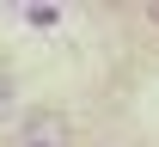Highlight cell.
Segmentation results:
<instances>
[{
	"label": "cell",
	"mask_w": 159,
	"mask_h": 147,
	"mask_svg": "<svg viewBox=\"0 0 159 147\" xmlns=\"http://www.w3.org/2000/svg\"><path fill=\"white\" fill-rule=\"evenodd\" d=\"M19 141H31V147H67V117H61V110H31L19 123Z\"/></svg>",
	"instance_id": "1"
},
{
	"label": "cell",
	"mask_w": 159,
	"mask_h": 147,
	"mask_svg": "<svg viewBox=\"0 0 159 147\" xmlns=\"http://www.w3.org/2000/svg\"><path fill=\"white\" fill-rule=\"evenodd\" d=\"M12 104H19V86H12V74H6V67H0V123H6V117H12Z\"/></svg>",
	"instance_id": "2"
},
{
	"label": "cell",
	"mask_w": 159,
	"mask_h": 147,
	"mask_svg": "<svg viewBox=\"0 0 159 147\" xmlns=\"http://www.w3.org/2000/svg\"><path fill=\"white\" fill-rule=\"evenodd\" d=\"M147 25H159V6H147Z\"/></svg>",
	"instance_id": "3"
},
{
	"label": "cell",
	"mask_w": 159,
	"mask_h": 147,
	"mask_svg": "<svg viewBox=\"0 0 159 147\" xmlns=\"http://www.w3.org/2000/svg\"><path fill=\"white\" fill-rule=\"evenodd\" d=\"M98 147H116V141H98Z\"/></svg>",
	"instance_id": "4"
},
{
	"label": "cell",
	"mask_w": 159,
	"mask_h": 147,
	"mask_svg": "<svg viewBox=\"0 0 159 147\" xmlns=\"http://www.w3.org/2000/svg\"><path fill=\"white\" fill-rule=\"evenodd\" d=\"M19 147H31V141H19Z\"/></svg>",
	"instance_id": "5"
}]
</instances>
